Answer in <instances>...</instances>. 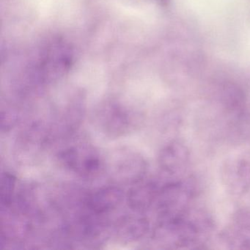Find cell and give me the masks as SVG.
Here are the masks:
<instances>
[{
  "mask_svg": "<svg viewBox=\"0 0 250 250\" xmlns=\"http://www.w3.org/2000/svg\"><path fill=\"white\" fill-rule=\"evenodd\" d=\"M14 186V179L11 175H5L2 177V202L5 200V203L10 200L11 196V192Z\"/></svg>",
  "mask_w": 250,
  "mask_h": 250,
  "instance_id": "2",
  "label": "cell"
},
{
  "mask_svg": "<svg viewBox=\"0 0 250 250\" xmlns=\"http://www.w3.org/2000/svg\"><path fill=\"white\" fill-rule=\"evenodd\" d=\"M121 199V193L115 188H106L99 191L90 199V206L98 212L106 211L115 207Z\"/></svg>",
  "mask_w": 250,
  "mask_h": 250,
  "instance_id": "1",
  "label": "cell"
}]
</instances>
